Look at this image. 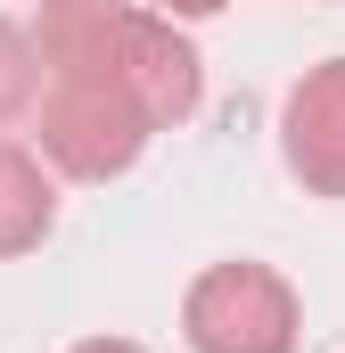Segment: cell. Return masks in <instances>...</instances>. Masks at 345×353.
<instances>
[{"label":"cell","instance_id":"obj_1","mask_svg":"<svg viewBox=\"0 0 345 353\" xmlns=\"http://www.w3.org/2000/svg\"><path fill=\"white\" fill-rule=\"evenodd\" d=\"M41 140H50V157L66 165V173H124L132 157H140V140H148V115L132 107V90L115 83V66H107V50L75 66V74H58L50 90V115H41Z\"/></svg>","mask_w":345,"mask_h":353},{"label":"cell","instance_id":"obj_2","mask_svg":"<svg viewBox=\"0 0 345 353\" xmlns=\"http://www.w3.org/2000/svg\"><path fill=\"white\" fill-rule=\"evenodd\" d=\"M189 345L197 353H288L296 345V296L263 263H222L189 288Z\"/></svg>","mask_w":345,"mask_h":353},{"label":"cell","instance_id":"obj_3","mask_svg":"<svg viewBox=\"0 0 345 353\" xmlns=\"http://www.w3.org/2000/svg\"><path fill=\"white\" fill-rule=\"evenodd\" d=\"M288 165L313 189L345 197V58L321 66L313 83H296V99H288Z\"/></svg>","mask_w":345,"mask_h":353},{"label":"cell","instance_id":"obj_4","mask_svg":"<svg viewBox=\"0 0 345 353\" xmlns=\"http://www.w3.org/2000/svg\"><path fill=\"white\" fill-rule=\"evenodd\" d=\"M41 230H50V181H41V165L25 148L0 140V255L33 247Z\"/></svg>","mask_w":345,"mask_h":353},{"label":"cell","instance_id":"obj_5","mask_svg":"<svg viewBox=\"0 0 345 353\" xmlns=\"http://www.w3.org/2000/svg\"><path fill=\"white\" fill-rule=\"evenodd\" d=\"M33 90H41L33 50L17 41V25H0V123H8V115H25V107H33Z\"/></svg>","mask_w":345,"mask_h":353},{"label":"cell","instance_id":"obj_6","mask_svg":"<svg viewBox=\"0 0 345 353\" xmlns=\"http://www.w3.org/2000/svg\"><path fill=\"white\" fill-rule=\"evenodd\" d=\"M172 8H189V17H206V8H222V0H172Z\"/></svg>","mask_w":345,"mask_h":353},{"label":"cell","instance_id":"obj_7","mask_svg":"<svg viewBox=\"0 0 345 353\" xmlns=\"http://www.w3.org/2000/svg\"><path fill=\"white\" fill-rule=\"evenodd\" d=\"M75 353H132V345H75Z\"/></svg>","mask_w":345,"mask_h":353}]
</instances>
